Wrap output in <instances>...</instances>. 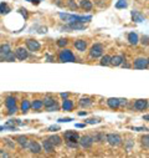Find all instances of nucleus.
<instances>
[{
	"mask_svg": "<svg viewBox=\"0 0 149 158\" xmlns=\"http://www.w3.org/2000/svg\"><path fill=\"white\" fill-rule=\"evenodd\" d=\"M58 59H60V61L61 62H74L76 61L74 55L70 50H62L61 52H60Z\"/></svg>",
	"mask_w": 149,
	"mask_h": 158,
	"instance_id": "1",
	"label": "nucleus"
},
{
	"mask_svg": "<svg viewBox=\"0 0 149 158\" xmlns=\"http://www.w3.org/2000/svg\"><path fill=\"white\" fill-rule=\"evenodd\" d=\"M102 54H103V46H102L101 44H96L91 48V51H90L91 57L97 59V57L102 56Z\"/></svg>",
	"mask_w": 149,
	"mask_h": 158,
	"instance_id": "2",
	"label": "nucleus"
},
{
	"mask_svg": "<svg viewBox=\"0 0 149 158\" xmlns=\"http://www.w3.org/2000/svg\"><path fill=\"white\" fill-rule=\"evenodd\" d=\"M106 139L108 141L111 146H118L119 143L122 142V138H120L119 134H114V133H109L108 136L106 137Z\"/></svg>",
	"mask_w": 149,
	"mask_h": 158,
	"instance_id": "3",
	"label": "nucleus"
},
{
	"mask_svg": "<svg viewBox=\"0 0 149 158\" xmlns=\"http://www.w3.org/2000/svg\"><path fill=\"white\" fill-rule=\"evenodd\" d=\"M134 69H141V70H144V69H148V60L147 59H138L134 61Z\"/></svg>",
	"mask_w": 149,
	"mask_h": 158,
	"instance_id": "4",
	"label": "nucleus"
},
{
	"mask_svg": "<svg viewBox=\"0 0 149 158\" xmlns=\"http://www.w3.org/2000/svg\"><path fill=\"white\" fill-rule=\"evenodd\" d=\"M27 56H29V51L24 48H20L15 51V57H17L19 60H25L27 59Z\"/></svg>",
	"mask_w": 149,
	"mask_h": 158,
	"instance_id": "5",
	"label": "nucleus"
},
{
	"mask_svg": "<svg viewBox=\"0 0 149 158\" xmlns=\"http://www.w3.org/2000/svg\"><path fill=\"white\" fill-rule=\"evenodd\" d=\"M65 137H66V139L68 142H77L78 141V138H80V136H78V133L77 132H66L65 133Z\"/></svg>",
	"mask_w": 149,
	"mask_h": 158,
	"instance_id": "6",
	"label": "nucleus"
},
{
	"mask_svg": "<svg viewBox=\"0 0 149 158\" xmlns=\"http://www.w3.org/2000/svg\"><path fill=\"white\" fill-rule=\"evenodd\" d=\"M93 142H95V141H93V138L90 137V136H85V137L81 138V145H82V147H85V148L91 147Z\"/></svg>",
	"mask_w": 149,
	"mask_h": 158,
	"instance_id": "7",
	"label": "nucleus"
},
{
	"mask_svg": "<svg viewBox=\"0 0 149 158\" xmlns=\"http://www.w3.org/2000/svg\"><path fill=\"white\" fill-rule=\"evenodd\" d=\"M26 45H27V49H29L30 51H37L40 49V44L35 40H27Z\"/></svg>",
	"mask_w": 149,
	"mask_h": 158,
	"instance_id": "8",
	"label": "nucleus"
},
{
	"mask_svg": "<svg viewBox=\"0 0 149 158\" xmlns=\"http://www.w3.org/2000/svg\"><path fill=\"white\" fill-rule=\"evenodd\" d=\"M147 106H148V101L147 100H138L136 103H134V107H136L137 110H139V111L146 110Z\"/></svg>",
	"mask_w": 149,
	"mask_h": 158,
	"instance_id": "9",
	"label": "nucleus"
},
{
	"mask_svg": "<svg viewBox=\"0 0 149 158\" xmlns=\"http://www.w3.org/2000/svg\"><path fill=\"white\" fill-rule=\"evenodd\" d=\"M29 148H30V151L32 153H40V151H41L40 145L37 142H35V141H32V142L29 143Z\"/></svg>",
	"mask_w": 149,
	"mask_h": 158,
	"instance_id": "10",
	"label": "nucleus"
},
{
	"mask_svg": "<svg viewBox=\"0 0 149 158\" xmlns=\"http://www.w3.org/2000/svg\"><path fill=\"white\" fill-rule=\"evenodd\" d=\"M86 46H87V44H86V41H83V40H78L74 43V48H76L78 51H85Z\"/></svg>",
	"mask_w": 149,
	"mask_h": 158,
	"instance_id": "11",
	"label": "nucleus"
},
{
	"mask_svg": "<svg viewBox=\"0 0 149 158\" xmlns=\"http://www.w3.org/2000/svg\"><path fill=\"white\" fill-rule=\"evenodd\" d=\"M16 141H17V143H19V145H20L22 148H25V147L29 146V142H27V138H26L25 136H19V137L16 138Z\"/></svg>",
	"mask_w": 149,
	"mask_h": 158,
	"instance_id": "12",
	"label": "nucleus"
},
{
	"mask_svg": "<svg viewBox=\"0 0 149 158\" xmlns=\"http://www.w3.org/2000/svg\"><path fill=\"white\" fill-rule=\"evenodd\" d=\"M3 59L5 60V61H15V54L13 52V51H8L6 54L3 55Z\"/></svg>",
	"mask_w": 149,
	"mask_h": 158,
	"instance_id": "13",
	"label": "nucleus"
},
{
	"mask_svg": "<svg viewBox=\"0 0 149 158\" xmlns=\"http://www.w3.org/2000/svg\"><path fill=\"white\" fill-rule=\"evenodd\" d=\"M123 62V57L122 56H113L111 57V64L114 65V66H119V65H122Z\"/></svg>",
	"mask_w": 149,
	"mask_h": 158,
	"instance_id": "14",
	"label": "nucleus"
},
{
	"mask_svg": "<svg viewBox=\"0 0 149 158\" xmlns=\"http://www.w3.org/2000/svg\"><path fill=\"white\" fill-rule=\"evenodd\" d=\"M80 5L82 9H85V10H91L92 9V3L90 1V0H81V3H80Z\"/></svg>",
	"mask_w": 149,
	"mask_h": 158,
	"instance_id": "15",
	"label": "nucleus"
},
{
	"mask_svg": "<svg viewBox=\"0 0 149 158\" xmlns=\"http://www.w3.org/2000/svg\"><path fill=\"white\" fill-rule=\"evenodd\" d=\"M42 146H44V150H45L46 152H49V153L54 152V145H52V143H51L50 141H44V142H42Z\"/></svg>",
	"mask_w": 149,
	"mask_h": 158,
	"instance_id": "16",
	"label": "nucleus"
},
{
	"mask_svg": "<svg viewBox=\"0 0 149 158\" xmlns=\"http://www.w3.org/2000/svg\"><path fill=\"white\" fill-rule=\"evenodd\" d=\"M128 40L132 45H137L138 44V35L136 34V32H130V34L128 35Z\"/></svg>",
	"mask_w": 149,
	"mask_h": 158,
	"instance_id": "17",
	"label": "nucleus"
},
{
	"mask_svg": "<svg viewBox=\"0 0 149 158\" xmlns=\"http://www.w3.org/2000/svg\"><path fill=\"white\" fill-rule=\"evenodd\" d=\"M62 108H63L65 111H71V110L73 108L72 101H71V100H65L63 103H62Z\"/></svg>",
	"mask_w": 149,
	"mask_h": 158,
	"instance_id": "18",
	"label": "nucleus"
},
{
	"mask_svg": "<svg viewBox=\"0 0 149 158\" xmlns=\"http://www.w3.org/2000/svg\"><path fill=\"white\" fill-rule=\"evenodd\" d=\"M108 106L111 108H118L119 107V100L118 99H109L108 100Z\"/></svg>",
	"mask_w": 149,
	"mask_h": 158,
	"instance_id": "19",
	"label": "nucleus"
},
{
	"mask_svg": "<svg viewBox=\"0 0 149 158\" xmlns=\"http://www.w3.org/2000/svg\"><path fill=\"white\" fill-rule=\"evenodd\" d=\"M49 141L52 143L54 146H58V145H61V138H60L58 136H56V134H54V136H51L49 138Z\"/></svg>",
	"mask_w": 149,
	"mask_h": 158,
	"instance_id": "20",
	"label": "nucleus"
},
{
	"mask_svg": "<svg viewBox=\"0 0 149 158\" xmlns=\"http://www.w3.org/2000/svg\"><path fill=\"white\" fill-rule=\"evenodd\" d=\"M6 107L8 108H10V107H14V106H16V100H15V97H8L6 99Z\"/></svg>",
	"mask_w": 149,
	"mask_h": 158,
	"instance_id": "21",
	"label": "nucleus"
},
{
	"mask_svg": "<svg viewBox=\"0 0 149 158\" xmlns=\"http://www.w3.org/2000/svg\"><path fill=\"white\" fill-rule=\"evenodd\" d=\"M30 107H31V105H30V102L29 101H26V100H24L22 101V103H21V110H22V112H27V111L30 110Z\"/></svg>",
	"mask_w": 149,
	"mask_h": 158,
	"instance_id": "22",
	"label": "nucleus"
},
{
	"mask_svg": "<svg viewBox=\"0 0 149 158\" xmlns=\"http://www.w3.org/2000/svg\"><path fill=\"white\" fill-rule=\"evenodd\" d=\"M42 106H44V103H42V101H40V100H35V101L31 103V107L35 108V110H40L41 107H42Z\"/></svg>",
	"mask_w": 149,
	"mask_h": 158,
	"instance_id": "23",
	"label": "nucleus"
},
{
	"mask_svg": "<svg viewBox=\"0 0 149 158\" xmlns=\"http://www.w3.org/2000/svg\"><path fill=\"white\" fill-rule=\"evenodd\" d=\"M9 11H10V8H9L5 3L0 4V14H3V15H4V14H8Z\"/></svg>",
	"mask_w": 149,
	"mask_h": 158,
	"instance_id": "24",
	"label": "nucleus"
},
{
	"mask_svg": "<svg viewBox=\"0 0 149 158\" xmlns=\"http://www.w3.org/2000/svg\"><path fill=\"white\" fill-rule=\"evenodd\" d=\"M92 103L91 99H88V97H85V99H81L80 101V106H82V107H87V106H90Z\"/></svg>",
	"mask_w": 149,
	"mask_h": 158,
	"instance_id": "25",
	"label": "nucleus"
},
{
	"mask_svg": "<svg viewBox=\"0 0 149 158\" xmlns=\"http://www.w3.org/2000/svg\"><path fill=\"white\" fill-rule=\"evenodd\" d=\"M8 51H10V45L9 44H4V45L0 46V52H1V55L6 54Z\"/></svg>",
	"mask_w": 149,
	"mask_h": 158,
	"instance_id": "26",
	"label": "nucleus"
},
{
	"mask_svg": "<svg viewBox=\"0 0 149 158\" xmlns=\"http://www.w3.org/2000/svg\"><path fill=\"white\" fill-rule=\"evenodd\" d=\"M111 64V56H103L101 60V65H103V66H107V65H109Z\"/></svg>",
	"mask_w": 149,
	"mask_h": 158,
	"instance_id": "27",
	"label": "nucleus"
},
{
	"mask_svg": "<svg viewBox=\"0 0 149 158\" xmlns=\"http://www.w3.org/2000/svg\"><path fill=\"white\" fill-rule=\"evenodd\" d=\"M127 0H119V1L116 4V6H117L118 9H124V8H127Z\"/></svg>",
	"mask_w": 149,
	"mask_h": 158,
	"instance_id": "28",
	"label": "nucleus"
},
{
	"mask_svg": "<svg viewBox=\"0 0 149 158\" xmlns=\"http://www.w3.org/2000/svg\"><path fill=\"white\" fill-rule=\"evenodd\" d=\"M42 103L46 106V107H49V106H51V105H54V103H55V101L51 99V97H46V99L42 101Z\"/></svg>",
	"mask_w": 149,
	"mask_h": 158,
	"instance_id": "29",
	"label": "nucleus"
},
{
	"mask_svg": "<svg viewBox=\"0 0 149 158\" xmlns=\"http://www.w3.org/2000/svg\"><path fill=\"white\" fill-rule=\"evenodd\" d=\"M132 16H133L134 21H143V16L139 15V14H137V11H133L132 13Z\"/></svg>",
	"mask_w": 149,
	"mask_h": 158,
	"instance_id": "30",
	"label": "nucleus"
},
{
	"mask_svg": "<svg viewBox=\"0 0 149 158\" xmlns=\"http://www.w3.org/2000/svg\"><path fill=\"white\" fill-rule=\"evenodd\" d=\"M104 136L103 134H97V136H95V138H93V141H97V142H101V141H104Z\"/></svg>",
	"mask_w": 149,
	"mask_h": 158,
	"instance_id": "31",
	"label": "nucleus"
},
{
	"mask_svg": "<svg viewBox=\"0 0 149 158\" xmlns=\"http://www.w3.org/2000/svg\"><path fill=\"white\" fill-rule=\"evenodd\" d=\"M142 141H143V145L146 146V148H148V146H149V137H148V134H146V136H144L143 138H142Z\"/></svg>",
	"mask_w": 149,
	"mask_h": 158,
	"instance_id": "32",
	"label": "nucleus"
},
{
	"mask_svg": "<svg viewBox=\"0 0 149 158\" xmlns=\"http://www.w3.org/2000/svg\"><path fill=\"white\" fill-rule=\"evenodd\" d=\"M57 110H58V106L56 103L51 105V106H49V107H47V111H50V112H52V111H57Z\"/></svg>",
	"mask_w": 149,
	"mask_h": 158,
	"instance_id": "33",
	"label": "nucleus"
},
{
	"mask_svg": "<svg viewBox=\"0 0 149 158\" xmlns=\"http://www.w3.org/2000/svg\"><path fill=\"white\" fill-rule=\"evenodd\" d=\"M57 45L58 46H66L67 45V40H65V39H61V40H58V43H57Z\"/></svg>",
	"mask_w": 149,
	"mask_h": 158,
	"instance_id": "34",
	"label": "nucleus"
},
{
	"mask_svg": "<svg viewBox=\"0 0 149 158\" xmlns=\"http://www.w3.org/2000/svg\"><path fill=\"white\" fill-rule=\"evenodd\" d=\"M68 6H70V9H72V10H74V9H77V5L72 1V0H70V1H68Z\"/></svg>",
	"mask_w": 149,
	"mask_h": 158,
	"instance_id": "35",
	"label": "nucleus"
},
{
	"mask_svg": "<svg viewBox=\"0 0 149 158\" xmlns=\"http://www.w3.org/2000/svg\"><path fill=\"white\" fill-rule=\"evenodd\" d=\"M16 111H17L16 106H14V107H10V108H9V115H13V113H15Z\"/></svg>",
	"mask_w": 149,
	"mask_h": 158,
	"instance_id": "36",
	"label": "nucleus"
},
{
	"mask_svg": "<svg viewBox=\"0 0 149 158\" xmlns=\"http://www.w3.org/2000/svg\"><path fill=\"white\" fill-rule=\"evenodd\" d=\"M143 41L142 43L144 44V45H148V36H143V39H142Z\"/></svg>",
	"mask_w": 149,
	"mask_h": 158,
	"instance_id": "37",
	"label": "nucleus"
},
{
	"mask_svg": "<svg viewBox=\"0 0 149 158\" xmlns=\"http://www.w3.org/2000/svg\"><path fill=\"white\" fill-rule=\"evenodd\" d=\"M58 121L60 122H70V121H72V120L71 118H60Z\"/></svg>",
	"mask_w": 149,
	"mask_h": 158,
	"instance_id": "38",
	"label": "nucleus"
},
{
	"mask_svg": "<svg viewBox=\"0 0 149 158\" xmlns=\"http://www.w3.org/2000/svg\"><path fill=\"white\" fill-rule=\"evenodd\" d=\"M133 129H134V131H147V128H142V127H139V128L138 127H136V128L133 127Z\"/></svg>",
	"mask_w": 149,
	"mask_h": 158,
	"instance_id": "39",
	"label": "nucleus"
},
{
	"mask_svg": "<svg viewBox=\"0 0 149 158\" xmlns=\"http://www.w3.org/2000/svg\"><path fill=\"white\" fill-rule=\"evenodd\" d=\"M49 129L50 131H56V129H58V126H51Z\"/></svg>",
	"mask_w": 149,
	"mask_h": 158,
	"instance_id": "40",
	"label": "nucleus"
},
{
	"mask_svg": "<svg viewBox=\"0 0 149 158\" xmlns=\"http://www.w3.org/2000/svg\"><path fill=\"white\" fill-rule=\"evenodd\" d=\"M98 121H96V120H88V123H91V124H93V123H97Z\"/></svg>",
	"mask_w": 149,
	"mask_h": 158,
	"instance_id": "41",
	"label": "nucleus"
},
{
	"mask_svg": "<svg viewBox=\"0 0 149 158\" xmlns=\"http://www.w3.org/2000/svg\"><path fill=\"white\" fill-rule=\"evenodd\" d=\"M67 96H68V94H61V97H63V99H66Z\"/></svg>",
	"mask_w": 149,
	"mask_h": 158,
	"instance_id": "42",
	"label": "nucleus"
},
{
	"mask_svg": "<svg viewBox=\"0 0 149 158\" xmlns=\"http://www.w3.org/2000/svg\"><path fill=\"white\" fill-rule=\"evenodd\" d=\"M76 127H78V128H81V127H85V124H76Z\"/></svg>",
	"mask_w": 149,
	"mask_h": 158,
	"instance_id": "43",
	"label": "nucleus"
},
{
	"mask_svg": "<svg viewBox=\"0 0 149 158\" xmlns=\"http://www.w3.org/2000/svg\"><path fill=\"white\" fill-rule=\"evenodd\" d=\"M78 115H80V116H85V115H86V111H85V112H80Z\"/></svg>",
	"mask_w": 149,
	"mask_h": 158,
	"instance_id": "44",
	"label": "nucleus"
},
{
	"mask_svg": "<svg viewBox=\"0 0 149 158\" xmlns=\"http://www.w3.org/2000/svg\"><path fill=\"white\" fill-rule=\"evenodd\" d=\"M144 120L148 121V120H149V116H148V115H147V116H144Z\"/></svg>",
	"mask_w": 149,
	"mask_h": 158,
	"instance_id": "45",
	"label": "nucleus"
},
{
	"mask_svg": "<svg viewBox=\"0 0 149 158\" xmlns=\"http://www.w3.org/2000/svg\"><path fill=\"white\" fill-rule=\"evenodd\" d=\"M1 129H4V127H3V126H0V131H1Z\"/></svg>",
	"mask_w": 149,
	"mask_h": 158,
	"instance_id": "46",
	"label": "nucleus"
},
{
	"mask_svg": "<svg viewBox=\"0 0 149 158\" xmlns=\"http://www.w3.org/2000/svg\"><path fill=\"white\" fill-rule=\"evenodd\" d=\"M27 1H32V0H27Z\"/></svg>",
	"mask_w": 149,
	"mask_h": 158,
	"instance_id": "47",
	"label": "nucleus"
}]
</instances>
